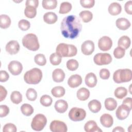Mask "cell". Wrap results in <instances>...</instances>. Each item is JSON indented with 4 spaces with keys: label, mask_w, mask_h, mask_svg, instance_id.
Here are the masks:
<instances>
[{
    "label": "cell",
    "mask_w": 132,
    "mask_h": 132,
    "mask_svg": "<svg viewBox=\"0 0 132 132\" xmlns=\"http://www.w3.org/2000/svg\"><path fill=\"white\" fill-rule=\"evenodd\" d=\"M60 29L61 34L64 38L74 39L79 36L82 29V25L78 16L70 15L63 19Z\"/></svg>",
    "instance_id": "cell-1"
},
{
    "label": "cell",
    "mask_w": 132,
    "mask_h": 132,
    "mask_svg": "<svg viewBox=\"0 0 132 132\" xmlns=\"http://www.w3.org/2000/svg\"><path fill=\"white\" fill-rule=\"evenodd\" d=\"M56 52L61 57H70L75 56L77 54V50L73 44L61 43L57 46Z\"/></svg>",
    "instance_id": "cell-2"
},
{
    "label": "cell",
    "mask_w": 132,
    "mask_h": 132,
    "mask_svg": "<svg viewBox=\"0 0 132 132\" xmlns=\"http://www.w3.org/2000/svg\"><path fill=\"white\" fill-rule=\"evenodd\" d=\"M42 78V72L38 68H34L27 71L24 75V80L28 84H39Z\"/></svg>",
    "instance_id": "cell-3"
},
{
    "label": "cell",
    "mask_w": 132,
    "mask_h": 132,
    "mask_svg": "<svg viewBox=\"0 0 132 132\" xmlns=\"http://www.w3.org/2000/svg\"><path fill=\"white\" fill-rule=\"evenodd\" d=\"M22 44L25 47L31 51H36L40 47L37 36L32 33L28 34L23 37Z\"/></svg>",
    "instance_id": "cell-4"
},
{
    "label": "cell",
    "mask_w": 132,
    "mask_h": 132,
    "mask_svg": "<svg viewBox=\"0 0 132 132\" xmlns=\"http://www.w3.org/2000/svg\"><path fill=\"white\" fill-rule=\"evenodd\" d=\"M131 79L132 72L131 70L129 69H118L113 74V79L117 84L128 82Z\"/></svg>",
    "instance_id": "cell-5"
},
{
    "label": "cell",
    "mask_w": 132,
    "mask_h": 132,
    "mask_svg": "<svg viewBox=\"0 0 132 132\" xmlns=\"http://www.w3.org/2000/svg\"><path fill=\"white\" fill-rule=\"evenodd\" d=\"M47 123L46 117L41 113L36 114L32 120L31 127L32 129L36 131H41L45 126Z\"/></svg>",
    "instance_id": "cell-6"
},
{
    "label": "cell",
    "mask_w": 132,
    "mask_h": 132,
    "mask_svg": "<svg viewBox=\"0 0 132 132\" xmlns=\"http://www.w3.org/2000/svg\"><path fill=\"white\" fill-rule=\"evenodd\" d=\"M68 115L70 120L77 122L82 121L86 118V112L82 108L73 107L70 110Z\"/></svg>",
    "instance_id": "cell-7"
},
{
    "label": "cell",
    "mask_w": 132,
    "mask_h": 132,
    "mask_svg": "<svg viewBox=\"0 0 132 132\" xmlns=\"http://www.w3.org/2000/svg\"><path fill=\"white\" fill-rule=\"evenodd\" d=\"M112 58L111 56L108 53H97L93 58L94 63L98 65H106L110 63L112 61Z\"/></svg>",
    "instance_id": "cell-8"
},
{
    "label": "cell",
    "mask_w": 132,
    "mask_h": 132,
    "mask_svg": "<svg viewBox=\"0 0 132 132\" xmlns=\"http://www.w3.org/2000/svg\"><path fill=\"white\" fill-rule=\"evenodd\" d=\"M50 128L53 132H66L68 130L66 124L59 120L52 121L50 125Z\"/></svg>",
    "instance_id": "cell-9"
},
{
    "label": "cell",
    "mask_w": 132,
    "mask_h": 132,
    "mask_svg": "<svg viewBox=\"0 0 132 132\" xmlns=\"http://www.w3.org/2000/svg\"><path fill=\"white\" fill-rule=\"evenodd\" d=\"M112 45V40L108 36H103L98 40V46L102 51H109L111 48Z\"/></svg>",
    "instance_id": "cell-10"
},
{
    "label": "cell",
    "mask_w": 132,
    "mask_h": 132,
    "mask_svg": "<svg viewBox=\"0 0 132 132\" xmlns=\"http://www.w3.org/2000/svg\"><path fill=\"white\" fill-rule=\"evenodd\" d=\"M8 69L13 75H18L22 71L23 65L20 62L13 60L8 64Z\"/></svg>",
    "instance_id": "cell-11"
},
{
    "label": "cell",
    "mask_w": 132,
    "mask_h": 132,
    "mask_svg": "<svg viewBox=\"0 0 132 132\" xmlns=\"http://www.w3.org/2000/svg\"><path fill=\"white\" fill-rule=\"evenodd\" d=\"M130 111V110L127 106L122 104L118 107L116 110V117L119 120H123L128 117Z\"/></svg>",
    "instance_id": "cell-12"
},
{
    "label": "cell",
    "mask_w": 132,
    "mask_h": 132,
    "mask_svg": "<svg viewBox=\"0 0 132 132\" xmlns=\"http://www.w3.org/2000/svg\"><path fill=\"white\" fill-rule=\"evenodd\" d=\"M6 52L10 55H15L20 50V45L16 40H11L9 41L5 47Z\"/></svg>",
    "instance_id": "cell-13"
},
{
    "label": "cell",
    "mask_w": 132,
    "mask_h": 132,
    "mask_svg": "<svg viewBox=\"0 0 132 132\" xmlns=\"http://www.w3.org/2000/svg\"><path fill=\"white\" fill-rule=\"evenodd\" d=\"M81 52L85 55H90L94 51V44L91 40H86L81 46Z\"/></svg>",
    "instance_id": "cell-14"
},
{
    "label": "cell",
    "mask_w": 132,
    "mask_h": 132,
    "mask_svg": "<svg viewBox=\"0 0 132 132\" xmlns=\"http://www.w3.org/2000/svg\"><path fill=\"white\" fill-rule=\"evenodd\" d=\"M82 83V78L78 74L71 75L68 79V84L72 88H74L80 86Z\"/></svg>",
    "instance_id": "cell-15"
},
{
    "label": "cell",
    "mask_w": 132,
    "mask_h": 132,
    "mask_svg": "<svg viewBox=\"0 0 132 132\" xmlns=\"http://www.w3.org/2000/svg\"><path fill=\"white\" fill-rule=\"evenodd\" d=\"M100 122L104 127L109 128L113 125V119L110 114L104 113L100 118Z\"/></svg>",
    "instance_id": "cell-16"
},
{
    "label": "cell",
    "mask_w": 132,
    "mask_h": 132,
    "mask_svg": "<svg viewBox=\"0 0 132 132\" xmlns=\"http://www.w3.org/2000/svg\"><path fill=\"white\" fill-rule=\"evenodd\" d=\"M84 129L86 132H102V130L93 120L88 121L84 126Z\"/></svg>",
    "instance_id": "cell-17"
},
{
    "label": "cell",
    "mask_w": 132,
    "mask_h": 132,
    "mask_svg": "<svg viewBox=\"0 0 132 132\" xmlns=\"http://www.w3.org/2000/svg\"><path fill=\"white\" fill-rule=\"evenodd\" d=\"M117 27L120 30H125L130 27L131 24L129 21L124 18H120L116 20Z\"/></svg>",
    "instance_id": "cell-18"
},
{
    "label": "cell",
    "mask_w": 132,
    "mask_h": 132,
    "mask_svg": "<svg viewBox=\"0 0 132 132\" xmlns=\"http://www.w3.org/2000/svg\"><path fill=\"white\" fill-rule=\"evenodd\" d=\"M85 84L90 88L94 87L97 84V77L96 75L92 72L88 73L85 77Z\"/></svg>",
    "instance_id": "cell-19"
},
{
    "label": "cell",
    "mask_w": 132,
    "mask_h": 132,
    "mask_svg": "<svg viewBox=\"0 0 132 132\" xmlns=\"http://www.w3.org/2000/svg\"><path fill=\"white\" fill-rule=\"evenodd\" d=\"M52 78L56 82H62L65 78V73L62 69H56L53 71Z\"/></svg>",
    "instance_id": "cell-20"
},
{
    "label": "cell",
    "mask_w": 132,
    "mask_h": 132,
    "mask_svg": "<svg viewBox=\"0 0 132 132\" xmlns=\"http://www.w3.org/2000/svg\"><path fill=\"white\" fill-rule=\"evenodd\" d=\"M54 107L55 110L59 113L65 112L68 108V103L63 100H59L55 102Z\"/></svg>",
    "instance_id": "cell-21"
},
{
    "label": "cell",
    "mask_w": 132,
    "mask_h": 132,
    "mask_svg": "<svg viewBox=\"0 0 132 132\" xmlns=\"http://www.w3.org/2000/svg\"><path fill=\"white\" fill-rule=\"evenodd\" d=\"M108 10L111 15H117L121 12L122 7L119 3L117 2H113L109 5Z\"/></svg>",
    "instance_id": "cell-22"
},
{
    "label": "cell",
    "mask_w": 132,
    "mask_h": 132,
    "mask_svg": "<svg viewBox=\"0 0 132 132\" xmlns=\"http://www.w3.org/2000/svg\"><path fill=\"white\" fill-rule=\"evenodd\" d=\"M58 16L57 14L53 12H46L43 15L44 21L48 24H52L56 23L57 21Z\"/></svg>",
    "instance_id": "cell-23"
},
{
    "label": "cell",
    "mask_w": 132,
    "mask_h": 132,
    "mask_svg": "<svg viewBox=\"0 0 132 132\" xmlns=\"http://www.w3.org/2000/svg\"><path fill=\"white\" fill-rule=\"evenodd\" d=\"M88 106L89 110L93 113L98 112L102 107L101 102L97 100H93L90 101L88 104Z\"/></svg>",
    "instance_id": "cell-24"
},
{
    "label": "cell",
    "mask_w": 132,
    "mask_h": 132,
    "mask_svg": "<svg viewBox=\"0 0 132 132\" xmlns=\"http://www.w3.org/2000/svg\"><path fill=\"white\" fill-rule=\"evenodd\" d=\"M130 43V39L127 36H122L119 39L118 42V46L123 48L125 50L129 48Z\"/></svg>",
    "instance_id": "cell-25"
},
{
    "label": "cell",
    "mask_w": 132,
    "mask_h": 132,
    "mask_svg": "<svg viewBox=\"0 0 132 132\" xmlns=\"http://www.w3.org/2000/svg\"><path fill=\"white\" fill-rule=\"evenodd\" d=\"M77 97L80 101H84L87 100L90 96V91L86 88H80L76 93Z\"/></svg>",
    "instance_id": "cell-26"
},
{
    "label": "cell",
    "mask_w": 132,
    "mask_h": 132,
    "mask_svg": "<svg viewBox=\"0 0 132 132\" xmlns=\"http://www.w3.org/2000/svg\"><path fill=\"white\" fill-rule=\"evenodd\" d=\"M24 14L28 18H34L37 14V8L32 6H26L24 10Z\"/></svg>",
    "instance_id": "cell-27"
},
{
    "label": "cell",
    "mask_w": 132,
    "mask_h": 132,
    "mask_svg": "<svg viewBox=\"0 0 132 132\" xmlns=\"http://www.w3.org/2000/svg\"><path fill=\"white\" fill-rule=\"evenodd\" d=\"M105 108L109 111L114 110L117 107V102L113 98L108 97L105 101Z\"/></svg>",
    "instance_id": "cell-28"
},
{
    "label": "cell",
    "mask_w": 132,
    "mask_h": 132,
    "mask_svg": "<svg viewBox=\"0 0 132 132\" xmlns=\"http://www.w3.org/2000/svg\"><path fill=\"white\" fill-rule=\"evenodd\" d=\"M11 24V19L6 14H1L0 15V27L3 29L8 28Z\"/></svg>",
    "instance_id": "cell-29"
},
{
    "label": "cell",
    "mask_w": 132,
    "mask_h": 132,
    "mask_svg": "<svg viewBox=\"0 0 132 132\" xmlns=\"http://www.w3.org/2000/svg\"><path fill=\"white\" fill-rule=\"evenodd\" d=\"M65 92V89L61 86H56L52 88L51 93L55 97H61L63 96Z\"/></svg>",
    "instance_id": "cell-30"
},
{
    "label": "cell",
    "mask_w": 132,
    "mask_h": 132,
    "mask_svg": "<svg viewBox=\"0 0 132 132\" xmlns=\"http://www.w3.org/2000/svg\"><path fill=\"white\" fill-rule=\"evenodd\" d=\"M42 5L45 9H54L57 7V1L56 0H43Z\"/></svg>",
    "instance_id": "cell-31"
},
{
    "label": "cell",
    "mask_w": 132,
    "mask_h": 132,
    "mask_svg": "<svg viewBox=\"0 0 132 132\" xmlns=\"http://www.w3.org/2000/svg\"><path fill=\"white\" fill-rule=\"evenodd\" d=\"M79 15L85 23L89 22L93 18L92 13L89 10H84L81 11L79 13Z\"/></svg>",
    "instance_id": "cell-32"
},
{
    "label": "cell",
    "mask_w": 132,
    "mask_h": 132,
    "mask_svg": "<svg viewBox=\"0 0 132 132\" xmlns=\"http://www.w3.org/2000/svg\"><path fill=\"white\" fill-rule=\"evenodd\" d=\"M127 94V90L123 87H119L116 89L114 94L118 99H122L126 96Z\"/></svg>",
    "instance_id": "cell-33"
},
{
    "label": "cell",
    "mask_w": 132,
    "mask_h": 132,
    "mask_svg": "<svg viewBox=\"0 0 132 132\" xmlns=\"http://www.w3.org/2000/svg\"><path fill=\"white\" fill-rule=\"evenodd\" d=\"M10 100L13 104H19L22 101V95L19 91H13L10 95Z\"/></svg>",
    "instance_id": "cell-34"
},
{
    "label": "cell",
    "mask_w": 132,
    "mask_h": 132,
    "mask_svg": "<svg viewBox=\"0 0 132 132\" xmlns=\"http://www.w3.org/2000/svg\"><path fill=\"white\" fill-rule=\"evenodd\" d=\"M72 6L70 3L64 2L61 3L59 13L60 14H66L69 13L72 9Z\"/></svg>",
    "instance_id": "cell-35"
},
{
    "label": "cell",
    "mask_w": 132,
    "mask_h": 132,
    "mask_svg": "<svg viewBox=\"0 0 132 132\" xmlns=\"http://www.w3.org/2000/svg\"><path fill=\"white\" fill-rule=\"evenodd\" d=\"M22 113L26 116H30L34 113V108L28 104H24L21 107Z\"/></svg>",
    "instance_id": "cell-36"
},
{
    "label": "cell",
    "mask_w": 132,
    "mask_h": 132,
    "mask_svg": "<svg viewBox=\"0 0 132 132\" xmlns=\"http://www.w3.org/2000/svg\"><path fill=\"white\" fill-rule=\"evenodd\" d=\"M62 60V57L56 53H52L50 56V61L52 64L54 65H59Z\"/></svg>",
    "instance_id": "cell-37"
},
{
    "label": "cell",
    "mask_w": 132,
    "mask_h": 132,
    "mask_svg": "<svg viewBox=\"0 0 132 132\" xmlns=\"http://www.w3.org/2000/svg\"><path fill=\"white\" fill-rule=\"evenodd\" d=\"M40 102L42 105L45 107H48L52 104L53 100L52 97L46 94L42 95L40 99Z\"/></svg>",
    "instance_id": "cell-38"
},
{
    "label": "cell",
    "mask_w": 132,
    "mask_h": 132,
    "mask_svg": "<svg viewBox=\"0 0 132 132\" xmlns=\"http://www.w3.org/2000/svg\"><path fill=\"white\" fill-rule=\"evenodd\" d=\"M67 68L68 70L71 71H75L77 69L79 66L78 62L75 59H70L67 62Z\"/></svg>",
    "instance_id": "cell-39"
},
{
    "label": "cell",
    "mask_w": 132,
    "mask_h": 132,
    "mask_svg": "<svg viewBox=\"0 0 132 132\" xmlns=\"http://www.w3.org/2000/svg\"><path fill=\"white\" fill-rule=\"evenodd\" d=\"M34 61L36 64L39 65L43 66L46 63V59L45 56L42 54H38L35 55L34 57Z\"/></svg>",
    "instance_id": "cell-40"
},
{
    "label": "cell",
    "mask_w": 132,
    "mask_h": 132,
    "mask_svg": "<svg viewBox=\"0 0 132 132\" xmlns=\"http://www.w3.org/2000/svg\"><path fill=\"white\" fill-rule=\"evenodd\" d=\"M26 96L29 101H34L37 97V93L34 89L29 88L26 91Z\"/></svg>",
    "instance_id": "cell-41"
},
{
    "label": "cell",
    "mask_w": 132,
    "mask_h": 132,
    "mask_svg": "<svg viewBox=\"0 0 132 132\" xmlns=\"http://www.w3.org/2000/svg\"><path fill=\"white\" fill-rule=\"evenodd\" d=\"M18 26L21 30L23 31H26L30 28V23L28 21L26 20L22 19L19 21L18 23Z\"/></svg>",
    "instance_id": "cell-42"
},
{
    "label": "cell",
    "mask_w": 132,
    "mask_h": 132,
    "mask_svg": "<svg viewBox=\"0 0 132 132\" xmlns=\"http://www.w3.org/2000/svg\"><path fill=\"white\" fill-rule=\"evenodd\" d=\"M125 53V50L123 48L118 46L113 51V55L117 59H121L124 57Z\"/></svg>",
    "instance_id": "cell-43"
},
{
    "label": "cell",
    "mask_w": 132,
    "mask_h": 132,
    "mask_svg": "<svg viewBox=\"0 0 132 132\" xmlns=\"http://www.w3.org/2000/svg\"><path fill=\"white\" fill-rule=\"evenodd\" d=\"M17 129L16 126L11 123L6 124L4 127L3 131V132H15Z\"/></svg>",
    "instance_id": "cell-44"
},
{
    "label": "cell",
    "mask_w": 132,
    "mask_h": 132,
    "mask_svg": "<svg viewBox=\"0 0 132 132\" xmlns=\"http://www.w3.org/2000/svg\"><path fill=\"white\" fill-rule=\"evenodd\" d=\"M80 4L81 6L86 8H91L95 4L94 0H80Z\"/></svg>",
    "instance_id": "cell-45"
},
{
    "label": "cell",
    "mask_w": 132,
    "mask_h": 132,
    "mask_svg": "<svg viewBox=\"0 0 132 132\" xmlns=\"http://www.w3.org/2000/svg\"><path fill=\"white\" fill-rule=\"evenodd\" d=\"M9 113V107L5 105H0V117H6Z\"/></svg>",
    "instance_id": "cell-46"
},
{
    "label": "cell",
    "mask_w": 132,
    "mask_h": 132,
    "mask_svg": "<svg viewBox=\"0 0 132 132\" xmlns=\"http://www.w3.org/2000/svg\"><path fill=\"white\" fill-rule=\"evenodd\" d=\"M110 74L109 71L107 69H102L100 71V76L103 79H108Z\"/></svg>",
    "instance_id": "cell-47"
},
{
    "label": "cell",
    "mask_w": 132,
    "mask_h": 132,
    "mask_svg": "<svg viewBox=\"0 0 132 132\" xmlns=\"http://www.w3.org/2000/svg\"><path fill=\"white\" fill-rule=\"evenodd\" d=\"M9 75L6 71L1 70L0 72V81L5 82L8 80Z\"/></svg>",
    "instance_id": "cell-48"
},
{
    "label": "cell",
    "mask_w": 132,
    "mask_h": 132,
    "mask_svg": "<svg viewBox=\"0 0 132 132\" xmlns=\"http://www.w3.org/2000/svg\"><path fill=\"white\" fill-rule=\"evenodd\" d=\"M125 12L128 14H132V1H129L127 2L124 6Z\"/></svg>",
    "instance_id": "cell-49"
},
{
    "label": "cell",
    "mask_w": 132,
    "mask_h": 132,
    "mask_svg": "<svg viewBox=\"0 0 132 132\" xmlns=\"http://www.w3.org/2000/svg\"><path fill=\"white\" fill-rule=\"evenodd\" d=\"M7 94L6 89L2 85L0 86V102L3 101L6 98Z\"/></svg>",
    "instance_id": "cell-50"
},
{
    "label": "cell",
    "mask_w": 132,
    "mask_h": 132,
    "mask_svg": "<svg viewBox=\"0 0 132 132\" xmlns=\"http://www.w3.org/2000/svg\"><path fill=\"white\" fill-rule=\"evenodd\" d=\"M122 104L127 106L129 109L131 110L132 108V99L131 97H126L125 98L122 102Z\"/></svg>",
    "instance_id": "cell-51"
},
{
    "label": "cell",
    "mask_w": 132,
    "mask_h": 132,
    "mask_svg": "<svg viewBox=\"0 0 132 132\" xmlns=\"http://www.w3.org/2000/svg\"><path fill=\"white\" fill-rule=\"evenodd\" d=\"M39 5V1L38 0H27L25 3L26 6H32L36 7V8L38 7Z\"/></svg>",
    "instance_id": "cell-52"
},
{
    "label": "cell",
    "mask_w": 132,
    "mask_h": 132,
    "mask_svg": "<svg viewBox=\"0 0 132 132\" xmlns=\"http://www.w3.org/2000/svg\"><path fill=\"white\" fill-rule=\"evenodd\" d=\"M112 131L113 132H114V131H119V132H124L125 131V130L124 129L121 127V126H117L113 130H112Z\"/></svg>",
    "instance_id": "cell-53"
}]
</instances>
